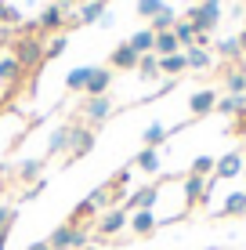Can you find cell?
I'll use <instances>...</instances> for the list:
<instances>
[{
	"label": "cell",
	"mask_w": 246,
	"mask_h": 250,
	"mask_svg": "<svg viewBox=\"0 0 246 250\" xmlns=\"http://www.w3.org/2000/svg\"><path fill=\"white\" fill-rule=\"evenodd\" d=\"M174 22H177L174 7H163V11H159L156 19H152V25H149V29H152V33H167V29H174Z\"/></svg>",
	"instance_id": "obj_30"
},
{
	"label": "cell",
	"mask_w": 246,
	"mask_h": 250,
	"mask_svg": "<svg viewBox=\"0 0 246 250\" xmlns=\"http://www.w3.org/2000/svg\"><path fill=\"white\" fill-rule=\"evenodd\" d=\"M105 4H109V0H105Z\"/></svg>",
	"instance_id": "obj_48"
},
{
	"label": "cell",
	"mask_w": 246,
	"mask_h": 250,
	"mask_svg": "<svg viewBox=\"0 0 246 250\" xmlns=\"http://www.w3.org/2000/svg\"><path fill=\"white\" fill-rule=\"evenodd\" d=\"M243 174H246V170H243Z\"/></svg>",
	"instance_id": "obj_49"
},
{
	"label": "cell",
	"mask_w": 246,
	"mask_h": 250,
	"mask_svg": "<svg viewBox=\"0 0 246 250\" xmlns=\"http://www.w3.org/2000/svg\"><path fill=\"white\" fill-rule=\"evenodd\" d=\"M87 229L83 225H58L55 232H51V250H83L87 247Z\"/></svg>",
	"instance_id": "obj_2"
},
{
	"label": "cell",
	"mask_w": 246,
	"mask_h": 250,
	"mask_svg": "<svg viewBox=\"0 0 246 250\" xmlns=\"http://www.w3.org/2000/svg\"><path fill=\"white\" fill-rule=\"evenodd\" d=\"M138 51H134L131 44H120L113 51V58H109V69H120V73H127V69H138Z\"/></svg>",
	"instance_id": "obj_11"
},
{
	"label": "cell",
	"mask_w": 246,
	"mask_h": 250,
	"mask_svg": "<svg viewBox=\"0 0 246 250\" xmlns=\"http://www.w3.org/2000/svg\"><path fill=\"white\" fill-rule=\"evenodd\" d=\"M22 73H25V69L19 65V58H15V55L0 58V83H19Z\"/></svg>",
	"instance_id": "obj_17"
},
{
	"label": "cell",
	"mask_w": 246,
	"mask_h": 250,
	"mask_svg": "<svg viewBox=\"0 0 246 250\" xmlns=\"http://www.w3.org/2000/svg\"><path fill=\"white\" fill-rule=\"evenodd\" d=\"M62 22H65L62 4H47L44 11H40V19H37V25H40L44 33H51V29H62Z\"/></svg>",
	"instance_id": "obj_14"
},
{
	"label": "cell",
	"mask_w": 246,
	"mask_h": 250,
	"mask_svg": "<svg viewBox=\"0 0 246 250\" xmlns=\"http://www.w3.org/2000/svg\"><path fill=\"white\" fill-rule=\"evenodd\" d=\"M7 232H11V229H0V250L7 247Z\"/></svg>",
	"instance_id": "obj_43"
},
{
	"label": "cell",
	"mask_w": 246,
	"mask_h": 250,
	"mask_svg": "<svg viewBox=\"0 0 246 250\" xmlns=\"http://www.w3.org/2000/svg\"><path fill=\"white\" fill-rule=\"evenodd\" d=\"M246 109V94H225V98H217V113H225V116H235V113H243Z\"/></svg>",
	"instance_id": "obj_24"
},
{
	"label": "cell",
	"mask_w": 246,
	"mask_h": 250,
	"mask_svg": "<svg viewBox=\"0 0 246 250\" xmlns=\"http://www.w3.org/2000/svg\"><path fill=\"white\" fill-rule=\"evenodd\" d=\"M134 167L145 170V174H156L159 170V149H141L138 156H134Z\"/></svg>",
	"instance_id": "obj_20"
},
{
	"label": "cell",
	"mask_w": 246,
	"mask_h": 250,
	"mask_svg": "<svg viewBox=\"0 0 246 250\" xmlns=\"http://www.w3.org/2000/svg\"><path fill=\"white\" fill-rule=\"evenodd\" d=\"M189 69V58H185V51H177V55H167V58H159V73H167L170 80H177V76Z\"/></svg>",
	"instance_id": "obj_15"
},
{
	"label": "cell",
	"mask_w": 246,
	"mask_h": 250,
	"mask_svg": "<svg viewBox=\"0 0 246 250\" xmlns=\"http://www.w3.org/2000/svg\"><path fill=\"white\" fill-rule=\"evenodd\" d=\"M127 44L138 51V55H152V47H156V33H152V29H138Z\"/></svg>",
	"instance_id": "obj_19"
},
{
	"label": "cell",
	"mask_w": 246,
	"mask_h": 250,
	"mask_svg": "<svg viewBox=\"0 0 246 250\" xmlns=\"http://www.w3.org/2000/svg\"><path fill=\"white\" fill-rule=\"evenodd\" d=\"M214 167H217V160H214V156H196V160H192V170H189V174L210 178V174H214Z\"/></svg>",
	"instance_id": "obj_33"
},
{
	"label": "cell",
	"mask_w": 246,
	"mask_h": 250,
	"mask_svg": "<svg viewBox=\"0 0 246 250\" xmlns=\"http://www.w3.org/2000/svg\"><path fill=\"white\" fill-rule=\"evenodd\" d=\"M83 116H87V124H105L109 116H113V98L109 94H101V98H87L83 102Z\"/></svg>",
	"instance_id": "obj_5"
},
{
	"label": "cell",
	"mask_w": 246,
	"mask_h": 250,
	"mask_svg": "<svg viewBox=\"0 0 246 250\" xmlns=\"http://www.w3.org/2000/svg\"><path fill=\"white\" fill-rule=\"evenodd\" d=\"M58 152H69V127H58L47 142V156H58Z\"/></svg>",
	"instance_id": "obj_26"
},
{
	"label": "cell",
	"mask_w": 246,
	"mask_h": 250,
	"mask_svg": "<svg viewBox=\"0 0 246 250\" xmlns=\"http://www.w3.org/2000/svg\"><path fill=\"white\" fill-rule=\"evenodd\" d=\"M15 58H19L22 69H37L44 62V40L40 37H22L19 44H15Z\"/></svg>",
	"instance_id": "obj_3"
},
{
	"label": "cell",
	"mask_w": 246,
	"mask_h": 250,
	"mask_svg": "<svg viewBox=\"0 0 246 250\" xmlns=\"http://www.w3.org/2000/svg\"><path fill=\"white\" fill-rule=\"evenodd\" d=\"M109 87H113V69L95 65V69H91L87 87H83V94H87V98H101V94H109Z\"/></svg>",
	"instance_id": "obj_9"
},
{
	"label": "cell",
	"mask_w": 246,
	"mask_h": 250,
	"mask_svg": "<svg viewBox=\"0 0 246 250\" xmlns=\"http://www.w3.org/2000/svg\"><path fill=\"white\" fill-rule=\"evenodd\" d=\"M138 76L141 80H159V58L156 55H141L138 58Z\"/></svg>",
	"instance_id": "obj_25"
},
{
	"label": "cell",
	"mask_w": 246,
	"mask_h": 250,
	"mask_svg": "<svg viewBox=\"0 0 246 250\" xmlns=\"http://www.w3.org/2000/svg\"><path fill=\"white\" fill-rule=\"evenodd\" d=\"M95 131L91 127H69V156L73 160H80V156H87L91 149H95Z\"/></svg>",
	"instance_id": "obj_4"
},
{
	"label": "cell",
	"mask_w": 246,
	"mask_h": 250,
	"mask_svg": "<svg viewBox=\"0 0 246 250\" xmlns=\"http://www.w3.org/2000/svg\"><path fill=\"white\" fill-rule=\"evenodd\" d=\"M91 214H95V207H91L87 200H83V203H80V207L73 210V218L65 221V225H80V221H83V218H91Z\"/></svg>",
	"instance_id": "obj_37"
},
{
	"label": "cell",
	"mask_w": 246,
	"mask_h": 250,
	"mask_svg": "<svg viewBox=\"0 0 246 250\" xmlns=\"http://www.w3.org/2000/svg\"><path fill=\"white\" fill-rule=\"evenodd\" d=\"M22 22V11H19V7H11V4H7V25H19Z\"/></svg>",
	"instance_id": "obj_40"
},
{
	"label": "cell",
	"mask_w": 246,
	"mask_h": 250,
	"mask_svg": "<svg viewBox=\"0 0 246 250\" xmlns=\"http://www.w3.org/2000/svg\"><path fill=\"white\" fill-rule=\"evenodd\" d=\"M65 47H69V40H65V37H55L51 44H44V62H47V58H62Z\"/></svg>",
	"instance_id": "obj_35"
},
{
	"label": "cell",
	"mask_w": 246,
	"mask_h": 250,
	"mask_svg": "<svg viewBox=\"0 0 246 250\" xmlns=\"http://www.w3.org/2000/svg\"><path fill=\"white\" fill-rule=\"evenodd\" d=\"M167 142V127L163 124H149L145 127V149H159Z\"/></svg>",
	"instance_id": "obj_32"
},
{
	"label": "cell",
	"mask_w": 246,
	"mask_h": 250,
	"mask_svg": "<svg viewBox=\"0 0 246 250\" xmlns=\"http://www.w3.org/2000/svg\"><path fill=\"white\" fill-rule=\"evenodd\" d=\"M185 58H189V69H210V62H214L207 47H189V51H185Z\"/></svg>",
	"instance_id": "obj_28"
},
{
	"label": "cell",
	"mask_w": 246,
	"mask_h": 250,
	"mask_svg": "<svg viewBox=\"0 0 246 250\" xmlns=\"http://www.w3.org/2000/svg\"><path fill=\"white\" fill-rule=\"evenodd\" d=\"M127 225H131V232H134V236H152L159 221H156V214H152V210H134Z\"/></svg>",
	"instance_id": "obj_13"
},
{
	"label": "cell",
	"mask_w": 246,
	"mask_h": 250,
	"mask_svg": "<svg viewBox=\"0 0 246 250\" xmlns=\"http://www.w3.org/2000/svg\"><path fill=\"white\" fill-rule=\"evenodd\" d=\"M0 109H4V94H0Z\"/></svg>",
	"instance_id": "obj_46"
},
{
	"label": "cell",
	"mask_w": 246,
	"mask_h": 250,
	"mask_svg": "<svg viewBox=\"0 0 246 250\" xmlns=\"http://www.w3.org/2000/svg\"><path fill=\"white\" fill-rule=\"evenodd\" d=\"M163 7H167L163 0H138V15H141V19H156Z\"/></svg>",
	"instance_id": "obj_36"
},
{
	"label": "cell",
	"mask_w": 246,
	"mask_h": 250,
	"mask_svg": "<svg viewBox=\"0 0 246 250\" xmlns=\"http://www.w3.org/2000/svg\"><path fill=\"white\" fill-rule=\"evenodd\" d=\"M156 200H159V188L156 185H145V188H134L131 196H127V207L123 210H152V207H156Z\"/></svg>",
	"instance_id": "obj_8"
},
{
	"label": "cell",
	"mask_w": 246,
	"mask_h": 250,
	"mask_svg": "<svg viewBox=\"0 0 246 250\" xmlns=\"http://www.w3.org/2000/svg\"><path fill=\"white\" fill-rule=\"evenodd\" d=\"M40 174H44V160H22L19 163V178L22 182H40Z\"/></svg>",
	"instance_id": "obj_27"
},
{
	"label": "cell",
	"mask_w": 246,
	"mask_h": 250,
	"mask_svg": "<svg viewBox=\"0 0 246 250\" xmlns=\"http://www.w3.org/2000/svg\"><path fill=\"white\" fill-rule=\"evenodd\" d=\"M189 22H192V29H196L199 37H210L214 25L221 22V0H203V4H196L189 11Z\"/></svg>",
	"instance_id": "obj_1"
},
{
	"label": "cell",
	"mask_w": 246,
	"mask_h": 250,
	"mask_svg": "<svg viewBox=\"0 0 246 250\" xmlns=\"http://www.w3.org/2000/svg\"><path fill=\"white\" fill-rule=\"evenodd\" d=\"M44 185H47L44 178H40V182H33V185H29V188H25V192H22V200H37V196L44 192Z\"/></svg>",
	"instance_id": "obj_39"
},
{
	"label": "cell",
	"mask_w": 246,
	"mask_h": 250,
	"mask_svg": "<svg viewBox=\"0 0 246 250\" xmlns=\"http://www.w3.org/2000/svg\"><path fill=\"white\" fill-rule=\"evenodd\" d=\"M221 214H225V218H235V214H246V192H232V196L225 200Z\"/></svg>",
	"instance_id": "obj_29"
},
{
	"label": "cell",
	"mask_w": 246,
	"mask_h": 250,
	"mask_svg": "<svg viewBox=\"0 0 246 250\" xmlns=\"http://www.w3.org/2000/svg\"><path fill=\"white\" fill-rule=\"evenodd\" d=\"M225 87H228V94H235V98L246 94V73L243 69H232V73L225 76Z\"/></svg>",
	"instance_id": "obj_31"
},
{
	"label": "cell",
	"mask_w": 246,
	"mask_h": 250,
	"mask_svg": "<svg viewBox=\"0 0 246 250\" xmlns=\"http://www.w3.org/2000/svg\"><path fill=\"white\" fill-rule=\"evenodd\" d=\"M91 69H95V65H76L73 73L65 76V87H69V91H83L87 80H91Z\"/></svg>",
	"instance_id": "obj_23"
},
{
	"label": "cell",
	"mask_w": 246,
	"mask_h": 250,
	"mask_svg": "<svg viewBox=\"0 0 246 250\" xmlns=\"http://www.w3.org/2000/svg\"><path fill=\"white\" fill-rule=\"evenodd\" d=\"M109 7H105V0H87V4L80 7V22L83 25H91V22H101V15H105Z\"/></svg>",
	"instance_id": "obj_21"
},
{
	"label": "cell",
	"mask_w": 246,
	"mask_h": 250,
	"mask_svg": "<svg viewBox=\"0 0 246 250\" xmlns=\"http://www.w3.org/2000/svg\"><path fill=\"white\" fill-rule=\"evenodd\" d=\"M189 109H192V116H207V113H214L217 109V91H196L189 98Z\"/></svg>",
	"instance_id": "obj_12"
},
{
	"label": "cell",
	"mask_w": 246,
	"mask_h": 250,
	"mask_svg": "<svg viewBox=\"0 0 246 250\" xmlns=\"http://www.w3.org/2000/svg\"><path fill=\"white\" fill-rule=\"evenodd\" d=\"M239 51H243V55H246V29L239 33Z\"/></svg>",
	"instance_id": "obj_44"
},
{
	"label": "cell",
	"mask_w": 246,
	"mask_h": 250,
	"mask_svg": "<svg viewBox=\"0 0 246 250\" xmlns=\"http://www.w3.org/2000/svg\"><path fill=\"white\" fill-rule=\"evenodd\" d=\"M207 182H210V178H199V174H189V178H185V203H189V207H196V203H207V200H210Z\"/></svg>",
	"instance_id": "obj_10"
},
{
	"label": "cell",
	"mask_w": 246,
	"mask_h": 250,
	"mask_svg": "<svg viewBox=\"0 0 246 250\" xmlns=\"http://www.w3.org/2000/svg\"><path fill=\"white\" fill-rule=\"evenodd\" d=\"M83 250H98V247H91V243H87V247H83Z\"/></svg>",
	"instance_id": "obj_45"
},
{
	"label": "cell",
	"mask_w": 246,
	"mask_h": 250,
	"mask_svg": "<svg viewBox=\"0 0 246 250\" xmlns=\"http://www.w3.org/2000/svg\"><path fill=\"white\" fill-rule=\"evenodd\" d=\"M127 221H131V214H127L123 207H113V210H105V214H101L98 232H101V236H120V232L127 229Z\"/></svg>",
	"instance_id": "obj_6"
},
{
	"label": "cell",
	"mask_w": 246,
	"mask_h": 250,
	"mask_svg": "<svg viewBox=\"0 0 246 250\" xmlns=\"http://www.w3.org/2000/svg\"><path fill=\"white\" fill-rule=\"evenodd\" d=\"M29 250H51L47 239H37V243H29Z\"/></svg>",
	"instance_id": "obj_41"
},
{
	"label": "cell",
	"mask_w": 246,
	"mask_h": 250,
	"mask_svg": "<svg viewBox=\"0 0 246 250\" xmlns=\"http://www.w3.org/2000/svg\"><path fill=\"white\" fill-rule=\"evenodd\" d=\"M217 55H221V58H239V55H243V51H239V37L217 40Z\"/></svg>",
	"instance_id": "obj_34"
},
{
	"label": "cell",
	"mask_w": 246,
	"mask_h": 250,
	"mask_svg": "<svg viewBox=\"0 0 246 250\" xmlns=\"http://www.w3.org/2000/svg\"><path fill=\"white\" fill-rule=\"evenodd\" d=\"M174 37H177V44L189 51V47H196V37H199V33L192 29V22H189V19H177V22H174Z\"/></svg>",
	"instance_id": "obj_18"
},
{
	"label": "cell",
	"mask_w": 246,
	"mask_h": 250,
	"mask_svg": "<svg viewBox=\"0 0 246 250\" xmlns=\"http://www.w3.org/2000/svg\"><path fill=\"white\" fill-rule=\"evenodd\" d=\"M87 203L95 207V210H113V207H116V200H113V188H109V185L95 188V192L87 196Z\"/></svg>",
	"instance_id": "obj_22"
},
{
	"label": "cell",
	"mask_w": 246,
	"mask_h": 250,
	"mask_svg": "<svg viewBox=\"0 0 246 250\" xmlns=\"http://www.w3.org/2000/svg\"><path fill=\"white\" fill-rule=\"evenodd\" d=\"M243 73H246V65H243Z\"/></svg>",
	"instance_id": "obj_47"
},
{
	"label": "cell",
	"mask_w": 246,
	"mask_h": 250,
	"mask_svg": "<svg viewBox=\"0 0 246 250\" xmlns=\"http://www.w3.org/2000/svg\"><path fill=\"white\" fill-rule=\"evenodd\" d=\"M0 25H7V4L0 0Z\"/></svg>",
	"instance_id": "obj_42"
},
{
	"label": "cell",
	"mask_w": 246,
	"mask_h": 250,
	"mask_svg": "<svg viewBox=\"0 0 246 250\" xmlns=\"http://www.w3.org/2000/svg\"><path fill=\"white\" fill-rule=\"evenodd\" d=\"M11 225H15V210L0 203V229H11Z\"/></svg>",
	"instance_id": "obj_38"
},
{
	"label": "cell",
	"mask_w": 246,
	"mask_h": 250,
	"mask_svg": "<svg viewBox=\"0 0 246 250\" xmlns=\"http://www.w3.org/2000/svg\"><path fill=\"white\" fill-rule=\"evenodd\" d=\"M243 170H246V160H243V152H225V156L217 160V167H214V178L228 182V178H239Z\"/></svg>",
	"instance_id": "obj_7"
},
{
	"label": "cell",
	"mask_w": 246,
	"mask_h": 250,
	"mask_svg": "<svg viewBox=\"0 0 246 250\" xmlns=\"http://www.w3.org/2000/svg\"><path fill=\"white\" fill-rule=\"evenodd\" d=\"M181 51V44H177V37H174V29H167V33H156V47H152V55L156 58H167V55H177Z\"/></svg>",
	"instance_id": "obj_16"
}]
</instances>
